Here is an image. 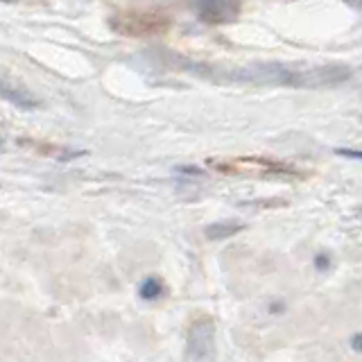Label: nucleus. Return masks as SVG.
I'll list each match as a JSON object with an SVG mask.
<instances>
[{
    "label": "nucleus",
    "instance_id": "nucleus-3",
    "mask_svg": "<svg viewBox=\"0 0 362 362\" xmlns=\"http://www.w3.org/2000/svg\"><path fill=\"white\" fill-rule=\"evenodd\" d=\"M195 11L202 23L209 25H229L240 16V0H197Z\"/></svg>",
    "mask_w": 362,
    "mask_h": 362
},
{
    "label": "nucleus",
    "instance_id": "nucleus-5",
    "mask_svg": "<svg viewBox=\"0 0 362 362\" xmlns=\"http://www.w3.org/2000/svg\"><path fill=\"white\" fill-rule=\"evenodd\" d=\"M245 231V224L240 222H233V220H220V222H213L204 229V235L209 240H226V238H233L235 233Z\"/></svg>",
    "mask_w": 362,
    "mask_h": 362
},
{
    "label": "nucleus",
    "instance_id": "nucleus-2",
    "mask_svg": "<svg viewBox=\"0 0 362 362\" xmlns=\"http://www.w3.org/2000/svg\"><path fill=\"white\" fill-rule=\"evenodd\" d=\"M215 354V322L211 317H199L186 333V358L209 360Z\"/></svg>",
    "mask_w": 362,
    "mask_h": 362
},
{
    "label": "nucleus",
    "instance_id": "nucleus-7",
    "mask_svg": "<svg viewBox=\"0 0 362 362\" xmlns=\"http://www.w3.org/2000/svg\"><path fill=\"white\" fill-rule=\"evenodd\" d=\"M337 156H344V158H356V161H362V150L358 147H344V150H335Z\"/></svg>",
    "mask_w": 362,
    "mask_h": 362
},
{
    "label": "nucleus",
    "instance_id": "nucleus-4",
    "mask_svg": "<svg viewBox=\"0 0 362 362\" xmlns=\"http://www.w3.org/2000/svg\"><path fill=\"white\" fill-rule=\"evenodd\" d=\"M0 93H3V98L7 102H11V105L23 109V111H32V109L39 107V100L34 98L32 93H28V90H23V88H14L9 82L0 84Z\"/></svg>",
    "mask_w": 362,
    "mask_h": 362
},
{
    "label": "nucleus",
    "instance_id": "nucleus-6",
    "mask_svg": "<svg viewBox=\"0 0 362 362\" xmlns=\"http://www.w3.org/2000/svg\"><path fill=\"white\" fill-rule=\"evenodd\" d=\"M163 292H165V286H163V281L158 279V276H147V279L141 283V288H139L141 299H145V301H156V299H161V297H163Z\"/></svg>",
    "mask_w": 362,
    "mask_h": 362
},
{
    "label": "nucleus",
    "instance_id": "nucleus-10",
    "mask_svg": "<svg viewBox=\"0 0 362 362\" xmlns=\"http://www.w3.org/2000/svg\"><path fill=\"white\" fill-rule=\"evenodd\" d=\"M177 173H184V175H202V168H192V165H179Z\"/></svg>",
    "mask_w": 362,
    "mask_h": 362
},
{
    "label": "nucleus",
    "instance_id": "nucleus-8",
    "mask_svg": "<svg viewBox=\"0 0 362 362\" xmlns=\"http://www.w3.org/2000/svg\"><path fill=\"white\" fill-rule=\"evenodd\" d=\"M328 267H331V258H328V254H317L315 256V269L326 272Z\"/></svg>",
    "mask_w": 362,
    "mask_h": 362
},
{
    "label": "nucleus",
    "instance_id": "nucleus-11",
    "mask_svg": "<svg viewBox=\"0 0 362 362\" xmlns=\"http://www.w3.org/2000/svg\"><path fill=\"white\" fill-rule=\"evenodd\" d=\"M3 3H7V5H11V3H16V0H3Z\"/></svg>",
    "mask_w": 362,
    "mask_h": 362
},
{
    "label": "nucleus",
    "instance_id": "nucleus-1",
    "mask_svg": "<svg viewBox=\"0 0 362 362\" xmlns=\"http://www.w3.org/2000/svg\"><path fill=\"white\" fill-rule=\"evenodd\" d=\"M109 23L113 30L127 37H147V34H158L168 28L165 16L145 14V11H124V14H116Z\"/></svg>",
    "mask_w": 362,
    "mask_h": 362
},
{
    "label": "nucleus",
    "instance_id": "nucleus-9",
    "mask_svg": "<svg viewBox=\"0 0 362 362\" xmlns=\"http://www.w3.org/2000/svg\"><path fill=\"white\" fill-rule=\"evenodd\" d=\"M349 346L356 351V354H362V333H354L349 339Z\"/></svg>",
    "mask_w": 362,
    "mask_h": 362
}]
</instances>
